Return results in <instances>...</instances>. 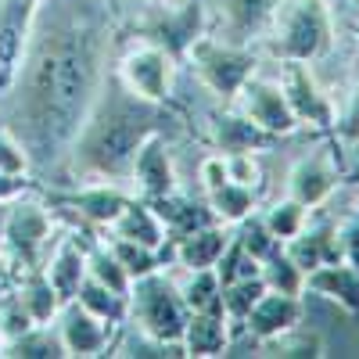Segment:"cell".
<instances>
[{
  "mask_svg": "<svg viewBox=\"0 0 359 359\" xmlns=\"http://www.w3.org/2000/svg\"><path fill=\"white\" fill-rule=\"evenodd\" d=\"M118 40L111 0H40L0 118L29 151L33 176L62 172Z\"/></svg>",
  "mask_w": 359,
  "mask_h": 359,
  "instance_id": "obj_1",
  "label": "cell"
},
{
  "mask_svg": "<svg viewBox=\"0 0 359 359\" xmlns=\"http://www.w3.org/2000/svg\"><path fill=\"white\" fill-rule=\"evenodd\" d=\"M115 65V62H111ZM172 108L137 97L133 90L108 69L94 104L65 155L62 172L72 184H130V169L140 144L155 133H165Z\"/></svg>",
  "mask_w": 359,
  "mask_h": 359,
  "instance_id": "obj_2",
  "label": "cell"
},
{
  "mask_svg": "<svg viewBox=\"0 0 359 359\" xmlns=\"http://www.w3.org/2000/svg\"><path fill=\"white\" fill-rule=\"evenodd\" d=\"M118 33L155 43L184 62L187 47L205 33V0H111Z\"/></svg>",
  "mask_w": 359,
  "mask_h": 359,
  "instance_id": "obj_3",
  "label": "cell"
},
{
  "mask_svg": "<svg viewBox=\"0 0 359 359\" xmlns=\"http://www.w3.org/2000/svg\"><path fill=\"white\" fill-rule=\"evenodd\" d=\"M262 47L273 62H320L334 47V15L327 0H280Z\"/></svg>",
  "mask_w": 359,
  "mask_h": 359,
  "instance_id": "obj_4",
  "label": "cell"
},
{
  "mask_svg": "<svg viewBox=\"0 0 359 359\" xmlns=\"http://www.w3.org/2000/svg\"><path fill=\"white\" fill-rule=\"evenodd\" d=\"M187 302L180 294L176 277L162 273H144L130 284V316L126 323L137 327V334L165 345L172 355H184V327H187Z\"/></svg>",
  "mask_w": 359,
  "mask_h": 359,
  "instance_id": "obj_5",
  "label": "cell"
},
{
  "mask_svg": "<svg viewBox=\"0 0 359 359\" xmlns=\"http://www.w3.org/2000/svg\"><path fill=\"white\" fill-rule=\"evenodd\" d=\"M184 62L191 65V72L198 76V83L208 90V94H216L223 104H230L237 97V90L255 76L259 54H255V47L226 43V40H219L212 33H201L187 47Z\"/></svg>",
  "mask_w": 359,
  "mask_h": 359,
  "instance_id": "obj_6",
  "label": "cell"
},
{
  "mask_svg": "<svg viewBox=\"0 0 359 359\" xmlns=\"http://www.w3.org/2000/svg\"><path fill=\"white\" fill-rule=\"evenodd\" d=\"M40 191L18 194L8 208V223H4V252L18 269H36L47 259V248L54 241V212L43 198H36Z\"/></svg>",
  "mask_w": 359,
  "mask_h": 359,
  "instance_id": "obj_7",
  "label": "cell"
},
{
  "mask_svg": "<svg viewBox=\"0 0 359 359\" xmlns=\"http://www.w3.org/2000/svg\"><path fill=\"white\" fill-rule=\"evenodd\" d=\"M111 69H115V76L123 79L137 97L155 101V104H169L172 101L180 62L169 50H162L155 43H144V40H133L123 54L115 57Z\"/></svg>",
  "mask_w": 359,
  "mask_h": 359,
  "instance_id": "obj_8",
  "label": "cell"
},
{
  "mask_svg": "<svg viewBox=\"0 0 359 359\" xmlns=\"http://www.w3.org/2000/svg\"><path fill=\"white\" fill-rule=\"evenodd\" d=\"M280 0H205V33L252 47L266 36Z\"/></svg>",
  "mask_w": 359,
  "mask_h": 359,
  "instance_id": "obj_9",
  "label": "cell"
},
{
  "mask_svg": "<svg viewBox=\"0 0 359 359\" xmlns=\"http://www.w3.org/2000/svg\"><path fill=\"white\" fill-rule=\"evenodd\" d=\"M94 226H62L54 233V241L47 248V259H43V273L50 280V287L57 291L62 302H72L76 298V287L83 284L86 277V248L94 245Z\"/></svg>",
  "mask_w": 359,
  "mask_h": 359,
  "instance_id": "obj_10",
  "label": "cell"
},
{
  "mask_svg": "<svg viewBox=\"0 0 359 359\" xmlns=\"http://www.w3.org/2000/svg\"><path fill=\"white\" fill-rule=\"evenodd\" d=\"M280 90L298 118V126L334 133V123H338L334 101L323 94V86L316 83L309 62H280Z\"/></svg>",
  "mask_w": 359,
  "mask_h": 359,
  "instance_id": "obj_11",
  "label": "cell"
},
{
  "mask_svg": "<svg viewBox=\"0 0 359 359\" xmlns=\"http://www.w3.org/2000/svg\"><path fill=\"white\" fill-rule=\"evenodd\" d=\"M133 194L123 184H76V191H50L43 201L54 208V212H69L83 223H90L94 230L111 226V219L126 208Z\"/></svg>",
  "mask_w": 359,
  "mask_h": 359,
  "instance_id": "obj_12",
  "label": "cell"
},
{
  "mask_svg": "<svg viewBox=\"0 0 359 359\" xmlns=\"http://www.w3.org/2000/svg\"><path fill=\"white\" fill-rule=\"evenodd\" d=\"M230 104L241 115H248L255 126H262L266 133H273V137H291L298 130V118H294V111L284 97L280 83H273V79L252 76L241 90H237V97Z\"/></svg>",
  "mask_w": 359,
  "mask_h": 359,
  "instance_id": "obj_13",
  "label": "cell"
},
{
  "mask_svg": "<svg viewBox=\"0 0 359 359\" xmlns=\"http://www.w3.org/2000/svg\"><path fill=\"white\" fill-rule=\"evenodd\" d=\"M338 184H341V165H338V155H334V144L313 147V151L302 155L287 172V194L294 201H302L306 208L323 205L334 194Z\"/></svg>",
  "mask_w": 359,
  "mask_h": 359,
  "instance_id": "obj_14",
  "label": "cell"
},
{
  "mask_svg": "<svg viewBox=\"0 0 359 359\" xmlns=\"http://www.w3.org/2000/svg\"><path fill=\"white\" fill-rule=\"evenodd\" d=\"M54 327H57V338L65 345V355H83V359L101 355L111 345V334H115V323L83 309L76 298L72 302H62V309L54 316Z\"/></svg>",
  "mask_w": 359,
  "mask_h": 359,
  "instance_id": "obj_15",
  "label": "cell"
},
{
  "mask_svg": "<svg viewBox=\"0 0 359 359\" xmlns=\"http://www.w3.org/2000/svg\"><path fill=\"white\" fill-rule=\"evenodd\" d=\"M130 187L137 198L151 201V198H162L169 191H176V165H172V151L165 144V133H155L140 144V151L133 158V169H130Z\"/></svg>",
  "mask_w": 359,
  "mask_h": 359,
  "instance_id": "obj_16",
  "label": "cell"
},
{
  "mask_svg": "<svg viewBox=\"0 0 359 359\" xmlns=\"http://www.w3.org/2000/svg\"><path fill=\"white\" fill-rule=\"evenodd\" d=\"M208 140L219 155H233V151H273L280 144V137L266 133L262 126H255L248 115H241L233 104H223V111L212 115L208 123Z\"/></svg>",
  "mask_w": 359,
  "mask_h": 359,
  "instance_id": "obj_17",
  "label": "cell"
},
{
  "mask_svg": "<svg viewBox=\"0 0 359 359\" xmlns=\"http://www.w3.org/2000/svg\"><path fill=\"white\" fill-rule=\"evenodd\" d=\"M302 323V298L298 294H284V291H262L259 294V302L248 309L245 323H241V331L252 334L259 345L269 341V338H277L284 331H291V327Z\"/></svg>",
  "mask_w": 359,
  "mask_h": 359,
  "instance_id": "obj_18",
  "label": "cell"
},
{
  "mask_svg": "<svg viewBox=\"0 0 359 359\" xmlns=\"http://www.w3.org/2000/svg\"><path fill=\"white\" fill-rule=\"evenodd\" d=\"M284 252L291 255V262L309 273V269L323 266V262H338L341 259V233H338V223L334 219H306V226L298 230L294 237L284 241Z\"/></svg>",
  "mask_w": 359,
  "mask_h": 359,
  "instance_id": "obj_19",
  "label": "cell"
},
{
  "mask_svg": "<svg viewBox=\"0 0 359 359\" xmlns=\"http://www.w3.org/2000/svg\"><path fill=\"white\" fill-rule=\"evenodd\" d=\"M147 205L155 208V216H158L162 226H165V262H169V248H172L184 233H191V230H198V226H205V223H219L216 212L208 208V201H198V198L184 194L180 187L169 191V194H162V198H151Z\"/></svg>",
  "mask_w": 359,
  "mask_h": 359,
  "instance_id": "obj_20",
  "label": "cell"
},
{
  "mask_svg": "<svg viewBox=\"0 0 359 359\" xmlns=\"http://www.w3.org/2000/svg\"><path fill=\"white\" fill-rule=\"evenodd\" d=\"M40 0H0V94L11 86V76L18 69V54L25 43V33L33 25V15Z\"/></svg>",
  "mask_w": 359,
  "mask_h": 359,
  "instance_id": "obj_21",
  "label": "cell"
},
{
  "mask_svg": "<svg viewBox=\"0 0 359 359\" xmlns=\"http://www.w3.org/2000/svg\"><path fill=\"white\" fill-rule=\"evenodd\" d=\"M230 233H233V226H226V223H205V226L184 233L169 248V262L180 269H216Z\"/></svg>",
  "mask_w": 359,
  "mask_h": 359,
  "instance_id": "obj_22",
  "label": "cell"
},
{
  "mask_svg": "<svg viewBox=\"0 0 359 359\" xmlns=\"http://www.w3.org/2000/svg\"><path fill=\"white\" fill-rule=\"evenodd\" d=\"M104 233L111 237H126V241H137L144 248H155L162 259H165V226L162 219L155 216V208L147 205L144 198H130L126 208L111 219V226H104Z\"/></svg>",
  "mask_w": 359,
  "mask_h": 359,
  "instance_id": "obj_23",
  "label": "cell"
},
{
  "mask_svg": "<svg viewBox=\"0 0 359 359\" xmlns=\"http://www.w3.org/2000/svg\"><path fill=\"white\" fill-rule=\"evenodd\" d=\"M230 345V320L219 309H198L187 316V327H184V355H198V359H208V355H223Z\"/></svg>",
  "mask_w": 359,
  "mask_h": 359,
  "instance_id": "obj_24",
  "label": "cell"
},
{
  "mask_svg": "<svg viewBox=\"0 0 359 359\" xmlns=\"http://www.w3.org/2000/svg\"><path fill=\"white\" fill-rule=\"evenodd\" d=\"M306 291L331 298V302H338L345 313L359 316V273L345 259L323 262V266L309 269V273H306Z\"/></svg>",
  "mask_w": 359,
  "mask_h": 359,
  "instance_id": "obj_25",
  "label": "cell"
},
{
  "mask_svg": "<svg viewBox=\"0 0 359 359\" xmlns=\"http://www.w3.org/2000/svg\"><path fill=\"white\" fill-rule=\"evenodd\" d=\"M15 294L22 298V306L29 309V316H33L36 323H50V320L57 316V309H62V298H57V291L50 287L43 266H36V269H18Z\"/></svg>",
  "mask_w": 359,
  "mask_h": 359,
  "instance_id": "obj_26",
  "label": "cell"
},
{
  "mask_svg": "<svg viewBox=\"0 0 359 359\" xmlns=\"http://www.w3.org/2000/svg\"><path fill=\"white\" fill-rule=\"evenodd\" d=\"M0 355L8 359H65V345L57 338V327L50 323H33L25 334L0 345Z\"/></svg>",
  "mask_w": 359,
  "mask_h": 359,
  "instance_id": "obj_27",
  "label": "cell"
},
{
  "mask_svg": "<svg viewBox=\"0 0 359 359\" xmlns=\"http://www.w3.org/2000/svg\"><path fill=\"white\" fill-rule=\"evenodd\" d=\"M76 302L83 309H90L94 316L115 323V327H123L126 316H130V298L111 291V287H104V284H97L94 277H83V284L76 287Z\"/></svg>",
  "mask_w": 359,
  "mask_h": 359,
  "instance_id": "obj_28",
  "label": "cell"
},
{
  "mask_svg": "<svg viewBox=\"0 0 359 359\" xmlns=\"http://www.w3.org/2000/svg\"><path fill=\"white\" fill-rule=\"evenodd\" d=\"M205 201H208V208L216 212V219L226 223V226L241 223L248 212H255V208H259L255 191H252V187H241V184H233V180H226V184L216 187V191H208Z\"/></svg>",
  "mask_w": 359,
  "mask_h": 359,
  "instance_id": "obj_29",
  "label": "cell"
},
{
  "mask_svg": "<svg viewBox=\"0 0 359 359\" xmlns=\"http://www.w3.org/2000/svg\"><path fill=\"white\" fill-rule=\"evenodd\" d=\"M86 277H94L97 284H104V287H111V291H118V294H126V298H130V284H133V277L126 273V266L115 259V252L108 248L104 237L86 248Z\"/></svg>",
  "mask_w": 359,
  "mask_h": 359,
  "instance_id": "obj_30",
  "label": "cell"
},
{
  "mask_svg": "<svg viewBox=\"0 0 359 359\" xmlns=\"http://www.w3.org/2000/svg\"><path fill=\"white\" fill-rule=\"evenodd\" d=\"M180 284V294H184V302L191 313L198 309H219L223 306V298H219V277H216V269H184V280H176Z\"/></svg>",
  "mask_w": 359,
  "mask_h": 359,
  "instance_id": "obj_31",
  "label": "cell"
},
{
  "mask_svg": "<svg viewBox=\"0 0 359 359\" xmlns=\"http://www.w3.org/2000/svg\"><path fill=\"white\" fill-rule=\"evenodd\" d=\"M233 237H237V241H241V248H245L248 255H255L259 262H266L273 252L284 248V241H277L273 230L266 226L262 212H248L241 223H233Z\"/></svg>",
  "mask_w": 359,
  "mask_h": 359,
  "instance_id": "obj_32",
  "label": "cell"
},
{
  "mask_svg": "<svg viewBox=\"0 0 359 359\" xmlns=\"http://www.w3.org/2000/svg\"><path fill=\"white\" fill-rule=\"evenodd\" d=\"M266 291V280L262 277H245V280H230L219 287V298H223V313L230 320V327H241L248 309L259 302V294Z\"/></svg>",
  "mask_w": 359,
  "mask_h": 359,
  "instance_id": "obj_33",
  "label": "cell"
},
{
  "mask_svg": "<svg viewBox=\"0 0 359 359\" xmlns=\"http://www.w3.org/2000/svg\"><path fill=\"white\" fill-rule=\"evenodd\" d=\"M104 241H108V248L115 252V259L126 266V273H130L133 280L144 277V273H155V269L165 266V259H162L155 248H144V245H137V241H126V237H111V233H104Z\"/></svg>",
  "mask_w": 359,
  "mask_h": 359,
  "instance_id": "obj_34",
  "label": "cell"
},
{
  "mask_svg": "<svg viewBox=\"0 0 359 359\" xmlns=\"http://www.w3.org/2000/svg\"><path fill=\"white\" fill-rule=\"evenodd\" d=\"M262 280L269 291H284V294H302L306 291V273L291 262V255L280 248L262 262Z\"/></svg>",
  "mask_w": 359,
  "mask_h": 359,
  "instance_id": "obj_35",
  "label": "cell"
},
{
  "mask_svg": "<svg viewBox=\"0 0 359 359\" xmlns=\"http://www.w3.org/2000/svg\"><path fill=\"white\" fill-rule=\"evenodd\" d=\"M306 212H309V208L287 194V198H280V201L269 205L266 212H262V219H266V226H269V230H273L277 241H287V237H294L298 230L306 226V219H309Z\"/></svg>",
  "mask_w": 359,
  "mask_h": 359,
  "instance_id": "obj_36",
  "label": "cell"
},
{
  "mask_svg": "<svg viewBox=\"0 0 359 359\" xmlns=\"http://www.w3.org/2000/svg\"><path fill=\"white\" fill-rule=\"evenodd\" d=\"M216 277H219V284L245 280V277H262V262H259L255 255H248V252L241 248V241L230 233V241H226V248H223V255H219V262H216Z\"/></svg>",
  "mask_w": 359,
  "mask_h": 359,
  "instance_id": "obj_37",
  "label": "cell"
},
{
  "mask_svg": "<svg viewBox=\"0 0 359 359\" xmlns=\"http://www.w3.org/2000/svg\"><path fill=\"white\" fill-rule=\"evenodd\" d=\"M262 348H269L273 355H323L320 334H309V331H302V327H291V331L262 341Z\"/></svg>",
  "mask_w": 359,
  "mask_h": 359,
  "instance_id": "obj_38",
  "label": "cell"
},
{
  "mask_svg": "<svg viewBox=\"0 0 359 359\" xmlns=\"http://www.w3.org/2000/svg\"><path fill=\"white\" fill-rule=\"evenodd\" d=\"M33 323L36 320L29 316V309L22 306V298L15 291H8L4 298H0V341H11V338L25 334Z\"/></svg>",
  "mask_w": 359,
  "mask_h": 359,
  "instance_id": "obj_39",
  "label": "cell"
},
{
  "mask_svg": "<svg viewBox=\"0 0 359 359\" xmlns=\"http://www.w3.org/2000/svg\"><path fill=\"white\" fill-rule=\"evenodd\" d=\"M0 169L15 172V176H33L29 151L22 147V140L15 137V130H11L8 123H0Z\"/></svg>",
  "mask_w": 359,
  "mask_h": 359,
  "instance_id": "obj_40",
  "label": "cell"
},
{
  "mask_svg": "<svg viewBox=\"0 0 359 359\" xmlns=\"http://www.w3.org/2000/svg\"><path fill=\"white\" fill-rule=\"evenodd\" d=\"M226 158V176L233 180V184H241V187H259V162H255V151H233V155H223Z\"/></svg>",
  "mask_w": 359,
  "mask_h": 359,
  "instance_id": "obj_41",
  "label": "cell"
},
{
  "mask_svg": "<svg viewBox=\"0 0 359 359\" xmlns=\"http://www.w3.org/2000/svg\"><path fill=\"white\" fill-rule=\"evenodd\" d=\"M338 233H341V259L359 273V212L345 216L338 223Z\"/></svg>",
  "mask_w": 359,
  "mask_h": 359,
  "instance_id": "obj_42",
  "label": "cell"
},
{
  "mask_svg": "<svg viewBox=\"0 0 359 359\" xmlns=\"http://www.w3.org/2000/svg\"><path fill=\"white\" fill-rule=\"evenodd\" d=\"M198 180H201V191L208 194V191H216V187H223L226 184V158L223 155H208V158H201V165H198Z\"/></svg>",
  "mask_w": 359,
  "mask_h": 359,
  "instance_id": "obj_43",
  "label": "cell"
},
{
  "mask_svg": "<svg viewBox=\"0 0 359 359\" xmlns=\"http://www.w3.org/2000/svg\"><path fill=\"white\" fill-rule=\"evenodd\" d=\"M334 133H338V140H348V144H355V140H359V83H355L352 97H348L345 115L334 123Z\"/></svg>",
  "mask_w": 359,
  "mask_h": 359,
  "instance_id": "obj_44",
  "label": "cell"
},
{
  "mask_svg": "<svg viewBox=\"0 0 359 359\" xmlns=\"http://www.w3.org/2000/svg\"><path fill=\"white\" fill-rule=\"evenodd\" d=\"M29 191H40L33 184V176H15L0 169V201H15L18 194H29Z\"/></svg>",
  "mask_w": 359,
  "mask_h": 359,
  "instance_id": "obj_45",
  "label": "cell"
},
{
  "mask_svg": "<svg viewBox=\"0 0 359 359\" xmlns=\"http://www.w3.org/2000/svg\"><path fill=\"white\" fill-rule=\"evenodd\" d=\"M15 280H18V266L0 252V298H4L8 291H15Z\"/></svg>",
  "mask_w": 359,
  "mask_h": 359,
  "instance_id": "obj_46",
  "label": "cell"
},
{
  "mask_svg": "<svg viewBox=\"0 0 359 359\" xmlns=\"http://www.w3.org/2000/svg\"><path fill=\"white\" fill-rule=\"evenodd\" d=\"M8 208H11V201H0V248H4V223H8Z\"/></svg>",
  "mask_w": 359,
  "mask_h": 359,
  "instance_id": "obj_47",
  "label": "cell"
},
{
  "mask_svg": "<svg viewBox=\"0 0 359 359\" xmlns=\"http://www.w3.org/2000/svg\"><path fill=\"white\" fill-rule=\"evenodd\" d=\"M355 158H359V140H355Z\"/></svg>",
  "mask_w": 359,
  "mask_h": 359,
  "instance_id": "obj_48",
  "label": "cell"
},
{
  "mask_svg": "<svg viewBox=\"0 0 359 359\" xmlns=\"http://www.w3.org/2000/svg\"><path fill=\"white\" fill-rule=\"evenodd\" d=\"M327 4H331V8H334V4H338V0H327Z\"/></svg>",
  "mask_w": 359,
  "mask_h": 359,
  "instance_id": "obj_49",
  "label": "cell"
},
{
  "mask_svg": "<svg viewBox=\"0 0 359 359\" xmlns=\"http://www.w3.org/2000/svg\"><path fill=\"white\" fill-rule=\"evenodd\" d=\"M355 212H359V198H355Z\"/></svg>",
  "mask_w": 359,
  "mask_h": 359,
  "instance_id": "obj_50",
  "label": "cell"
},
{
  "mask_svg": "<svg viewBox=\"0 0 359 359\" xmlns=\"http://www.w3.org/2000/svg\"><path fill=\"white\" fill-rule=\"evenodd\" d=\"M0 345H4V341H0Z\"/></svg>",
  "mask_w": 359,
  "mask_h": 359,
  "instance_id": "obj_51",
  "label": "cell"
},
{
  "mask_svg": "<svg viewBox=\"0 0 359 359\" xmlns=\"http://www.w3.org/2000/svg\"><path fill=\"white\" fill-rule=\"evenodd\" d=\"M355 4H359V0H355Z\"/></svg>",
  "mask_w": 359,
  "mask_h": 359,
  "instance_id": "obj_52",
  "label": "cell"
}]
</instances>
